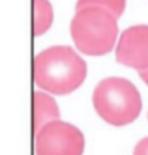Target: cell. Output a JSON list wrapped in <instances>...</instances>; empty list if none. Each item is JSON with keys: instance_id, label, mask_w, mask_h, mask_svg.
<instances>
[{"instance_id": "cell-6", "label": "cell", "mask_w": 148, "mask_h": 155, "mask_svg": "<svg viewBox=\"0 0 148 155\" xmlns=\"http://www.w3.org/2000/svg\"><path fill=\"white\" fill-rule=\"evenodd\" d=\"M60 120L57 103L46 93H34V132H39L48 123Z\"/></svg>"}, {"instance_id": "cell-10", "label": "cell", "mask_w": 148, "mask_h": 155, "mask_svg": "<svg viewBox=\"0 0 148 155\" xmlns=\"http://www.w3.org/2000/svg\"><path fill=\"white\" fill-rule=\"evenodd\" d=\"M139 76H140V78L144 81V82L148 85V69L147 71H142V72H139Z\"/></svg>"}, {"instance_id": "cell-9", "label": "cell", "mask_w": 148, "mask_h": 155, "mask_svg": "<svg viewBox=\"0 0 148 155\" xmlns=\"http://www.w3.org/2000/svg\"><path fill=\"white\" fill-rule=\"evenodd\" d=\"M133 155H148V137H144L134 147Z\"/></svg>"}, {"instance_id": "cell-5", "label": "cell", "mask_w": 148, "mask_h": 155, "mask_svg": "<svg viewBox=\"0 0 148 155\" xmlns=\"http://www.w3.org/2000/svg\"><path fill=\"white\" fill-rule=\"evenodd\" d=\"M116 59L125 67L138 72L148 69V26L137 25L121 34L116 48Z\"/></svg>"}, {"instance_id": "cell-1", "label": "cell", "mask_w": 148, "mask_h": 155, "mask_svg": "<svg viewBox=\"0 0 148 155\" xmlns=\"http://www.w3.org/2000/svg\"><path fill=\"white\" fill-rule=\"evenodd\" d=\"M87 76L86 61L69 46H53L37 55L34 81L55 95H68L83 84Z\"/></svg>"}, {"instance_id": "cell-7", "label": "cell", "mask_w": 148, "mask_h": 155, "mask_svg": "<svg viewBox=\"0 0 148 155\" xmlns=\"http://www.w3.org/2000/svg\"><path fill=\"white\" fill-rule=\"evenodd\" d=\"M53 22V9L48 0H34V35H42Z\"/></svg>"}, {"instance_id": "cell-2", "label": "cell", "mask_w": 148, "mask_h": 155, "mask_svg": "<svg viewBox=\"0 0 148 155\" xmlns=\"http://www.w3.org/2000/svg\"><path fill=\"white\" fill-rule=\"evenodd\" d=\"M70 34L77 48L90 56L111 52L118 34L117 18L99 7L77 11L70 22Z\"/></svg>"}, {"instance_id": "cell-8", "label": "cell", "mask_w": 148, "mask_h": 155, "mask_svg": "<svg viewBox=\"0 0 148 155\" xmlns=\"http://www.w3.org/2000/svg\"><path fill=\"white\" fill-rule=\"evenodd\" d=\"M87 7L103 8V9L111 12L116 18H120L125 12L126 0H78L76 9L79 11L82 8H87Z\"/></svg>"}, {"instance_id": "cell-4", "label": "cell", "mask_w": 148, "mask_h": 155, "mask_svg": "<svg viewBox=\"0 0 148 155\" xmlns=\"http://www.w3.org/2000/svg\"><path fill=\"white\" fill-rule=\"evenodd\" d=\"M85 137L77 127L56 120L35 133L37 155H82Z\"/></svg>"}, {"instance_id": "cell-3", "label": "cell", "mask_w": 148, "mask_h": 155, "mask_svg": "<svg viewBox=\"0 0 148 155\" xmlns=\"http://www.w3.org/2000/svg\"><path fill=\"white\" fill-rule=\"evenodd\" d=\"M92 103L100 117L114 127L133 123L142 111L138 89L121 77H108L100 81L94 90Z\"/></svg>"}]
</instances>
